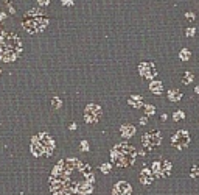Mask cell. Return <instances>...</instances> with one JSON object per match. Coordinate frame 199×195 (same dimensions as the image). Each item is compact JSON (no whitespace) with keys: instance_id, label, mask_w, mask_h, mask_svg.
Wrapping results in <instances>:
<instances>
[{"instance_id":"30bf717a","label":"cell","mask_w":199,"mask_h":195,"mask_svg":"<svg viewBox=\"0 0 199 195\" xmlns=\"http://www.w3.org/2000/svg\"><path fill=\"white\" fill-rule=\"evenodd\" d=\"M152 181H154V175H152L151 169H149V167H145V169L140 172V183L148 186V184H151Z\"/></svg>"},{"instance_id":"7c38bea8","label":"cell","mask_w":199,"mask_h":195,"mask_svg":"<svg viewBox=\"0 0 199 195\" xmlns=\"http://www.w3.org/2000/svg\"><path fill=\"white\" fill-rule=\"evenodd\" d=\"M149 90H151L152 94L159 95V94H162V90H164V84H162L160 81L154 80V81H151V83H149Z\"/></svg>"},{"instance_id":"cb8c5ba5","label":"cell","mask_w":199,"mask_h":195,"mask_svg":"<svg viewBox=\"0 0 199 195\" xmlns=\"http://www.w3.org/2000/svg\"><path fill=\"white\" fill-rule=\"evenodd\" d=\"M185 17H187V20L193 22V20H194V13H187V14H185Z\"/></svg>"},{"instance_id":"44dd1931","label":"cell","mask_w":199,"mask_h":195,"mask_svg":"<svg viewBox=\"0 0 199 195\" xmlns=\"http://www.w3.org/2000/svg\"><path fill=\"white\" fill-rule=\"evenodd\" d=\"M51 103H53V108H59V106H61V100H59L58 97H53Z\"/></svg>"},{"instance_id":"5bb4252c","label":"cell","mask_w":199,"mask_h":195,"mask_svg":"<svg viewBox=\"0 0 199 195\" xmlns=\"http://www.w3.org/2000/svg\"><path fill=\"white\" fill-rule=\"evenodd\" d=\"M180 98H182L180 90H177V89H170L168 90V100L170 102H179Z\"/></svg>"},{"instance_id":"4316f807","label":"cell","mask_w":199,"mask_h":195,"mask_svg":"<svg viewBox=\"0 0 199 195\" xmlns=\"http://www.w3.org/2000/svg\"><path fill=\"white\" fill-rule=\"evenodd\" d=\"M140 125H146V117H142V119H140Z\"/></svg>"},{"instance_id":"8fae6325","label":"cell","mask_w":199,"mask_h":195,"mask_svg":"<svg viewBox=\"0 0 199 195\" xmlns=\"http://www.w3.org/2000/svg\"><path fill=\"white\" fill-rule=\"evenodd\" d=\"M120 133H121V136H123L125 139H129V137H132V136L135 134V126L134 125H123L120 128Z\"/></svg>"},{"instance_id":"484cf974","label":"cell","mask_w":199,"mask_h":195,"mask_svg":"<svg viewBox=\"0 0 199 195\" xmlns=\"http://www.w3.org/2000/svg\"><path fill=\"white\" fill-rule=\"evenodd\" d=\"M38 2H39V5L45 6V5H48V3H50V0H38Z\"/></svg>"},{"instance_id":"9c48e42d","label":"cell","mask_w":199,"mask_h":195,"mask_svg":"<svg viewBox=\"0 0 199 195\" xmlns=\"http://www.w3.org/2000/svg\"><path fill=\"white\" fill-rule=\"evenodd\" d=\"M131 192H132V189H131L129 183H126V181L117 183L114 186V189H112V195H131Z\"/></svg>"},{"instance_id":"d6986e66","label":"cell","mask_w":199,"mask_h":195,"mask_svg":"<svg viewBox=\"0 0 199 195\" xmlns=\"http://www.w3.org/2000/svg\"><path fill=\"white\" fill-rule=\"evenodd\" d=\"M111 164H103L101 167H100V170H101L103 172V173H109V172H111Z\"/></svg>"},{"instance_id":"7a4b0ae2","label":"cell","mask_w":199,"mask_h":195,"mask_svg":"<svg viewBox=\"0 0 199 195\" xmlns=\"http://www.w3.org/2000/svg\"><path fill=\"white\" fill-rule=\"evenodd\" d=\"M111 159L117 167H131L137 159V150L126 142L117 144L111 150Z\"/></svg>"},{"instance_id":"ac0fdd59","label":"cell","mask_w":199,"mask_h":195,"mask_svg":"<svg viewBox=\"0 0 199 195\" xmlns=\"http://www.w3.org/2000/svg\"><path fill=\"white\" fill-rule=\"evenodd\" d=\"M145 111H146V114L151 116V114H154V112H156V108L152 105H146V106H145Z\"/></svg>"},{"instance_id":"7402d4cb","label":"cell","mask_w":199,"mask_h":195,"mask_svg":"<svg viewBox=\"0 0 199 195\" xmlns=\"http://www.w3.org/2000/svg\"><path fill=\"white\" fill-rule=\"evenodd\" d=\"M194 33H196V31H194V28H187V30H185V34H187L188 38H193Z\"/></svg>"},{"instance_id":"9a60e30c","label":"cell","mask_w":199,"mask_h":195,"mask_svg":"<svg viewBox=\"0 0 199 195\" xmlns=\"http://www.w3.org/2000/svg\"><path fill=\"white\" fill-rule=\"evenodd\" d=\"M193 81V74L191 72H185V74L182 75V83L184 84H190Z\"/></svg>"},{"instance_id":"4fadbf2b","label":"cell","mask_w":199,"mask_h":195,"mask_svg":"<svg viewBox=\"0 0 199 195\" xmlns=\"http://www.w3.org/2000/svg\"><path fill=\"white\" fill-rule=\"evenodd\" d=\"M128 103L132 108H140V106H143V103H142V97L140 95H131L129 97V100H128Z\"/></svg>"},{"instance_id":"ba28073f","label":"cell","mask_w":199,"mask_h":195,"mask_svg":"<svg viewBox=\"0 0 199 195\" xmlns=\"http://www.w3.org/2000/svg\"><path fill=\"white\" fill-rule=\"evenodd\" d=\"M138 74L142 75L145 80H152L157 75V69L154 67L152 62H140L138 64Z\"/></svg>"},{"instance_id":"6da1fadb","label":"cell","mask_w":199,"mask_h":195,"mask_svg":"<svg viewBox=\"0 0 199 195\" xmlns=\"http://www.w3.org/2000/svg\"><path fill=\"white\" fill-rule=\"evenodd\" d=\"M22 52V41L14 33L0 34V60L2 61H14Z\"/></svg>"},{"instance_id":"ffe728a7","label":"cell","mask_w":199,"mask_h":195,"mask_svg":"<svg viewBox=\"0 0 199 195\" xmlns=\"http://www.w3.org/2000/svg\"><path fill=\"white\" fill-rule=\"evenodd\" d=\"M198 175H199V166H193V172L190 173V176H191V178H196Z\"/></svg>"},{"instance_id":"52a82bcc","label":"cell","mask_w":199,"mask_h":195,"mask_svg":"<svg viewBox=\"0 0 199 195\" xmlns=\"http://www.w3.org/2000/svg\"><path fill=\"white\" fill-rule=\"evenodd\" d=\"M103 116V111L101 108L98 105H95V103H90V105L86 106L84 109V120L87 122V123H95V122H98L101 119Z\"/></svg>"},{"instance_id":"f546056e","label":"cell","mask_w":199,"mask_h":195,"mask_svg":"<svg viewBox=\"0 0 199 195\" xmlns=\"http://www.w3.org/2000/svg\"><path fill=\"white\" fill-rule=\"evenodd\" d=\"M0 74H2V70H0Z\"/></svg>"},{"instance_id":"f1b7e54d","label":"cell","mask_w":199,"mask_h":195,"mask_svg":"<svg viewBox=\"0 0 199 195\" xmlns=\"http://www.w3.org/2000/svg\"><path fill=\"white\" fill-rule=\"evenodd\" d=\"M194 92H196V94H199V86H196V88H194Z\"/></svg>"},{"instance_id":"8992f818","label":"cell","mask_w":199,"mask_h":195,"mask_svg":"<svg viewBox=\"0 0 199 195\" xmlns=\"http://www.w3.org/2000/svg\"><path fill=\"white\" fill-rule=\"evenodd\" d=\"M142 142L145 145V148H148V150H156V148L162 144V134L159 133V131L146 133V134H143Z\"/></svg>"},{"instance_id":"5b68a950","label":"cell","mask_w":199,"mask_h":195,"mask_svg":"<svg viewBox=\"0 0 199 195\" xmlns=\"http://www.w3.org/2000/svg\"><path fill=\"white\" fill-rule=\"evenodd\" d=\"M171 144L173 147L179 148V150H185L190 145V134L187 130H179L177 133H174L171 136Z\"/></svg>"},{"instance_id":"3957f363","label":"cell","mask_w":199,"mask_h":195,"mask_svg":"<svg viewBox=\"0 0 199 195\" xmlns=\"http://www.w3.org/2000/svg\"><path fill=\"white\" fill-rule=\"evenodd\" d=\"M30 150H31V155L34 156H50L55 150V140L48 134L40 133L31 139Z\"/></svg>"},{"instance_id":"83f0119b","label":"cell","mask_w":199,"mask_h":195,"mask_svg":"<svg viewBox=\"0 0 199 195\" xmlns=\"http://www.w3.org/2000/svg\"><path fill=\"white\" fill-rule=\"evenodd\" d=\"M70 130H76V123H72L70 125Z\"/></svg>"},{"instance_id":"277c9868","label":"cell","mask_w":199,"mask_h":195,"mask_svg":"<svg viewBox=\"0 0 199 195\" xmlns=\"http://www.w3.org/2000/svg\"><path fill=\"white\" fill-rule=\"evenodd\" d=\"M22 25H24V28L28 33H39V31H42L48 25V19L39 10H31L24 16Z\"/></svg>"},{"instance_id":"603a6c76","label":"cell","mask_w":199,"mask_h":195,"mask_svg":"<svg viewBox=\"0 0 199 195\" xmlns=\"http://www.w3.org/2000/svg\"><path fill=\"white\" fill-rule=\"evenodd\" d=\"M81 150H83V152H87V150H89V144H87V140H83V142H81Z\"/></svg>"},{"instance_id":"2e32d148","label":"cell","mask_w":199,"mask_h":195,"mask_svg":"<svg viewBox=\"0 0 199 195\" xmlns=\"http://www.w3.org/2000/svg\"><path fill=\"white\" fill-rule=\"evenodd\" d=\"M179 56H180V60H182V61H188L190 56H191V53H190V50H187V48H182L180 53H179Z\"/></svg>"},{"instance_id":"d4e9b609","label":"cell","mask_w":199,"mask_h":195,"mask_svg":"<svg viewBox=\"0 0 199 195\" xmlns=\"http://www.w3.org/2000/svg\"><path fill=\"white\" fill-rule=\"evenodd\" d=\"M62 3L65 6H70V5H73V0H62Z\"/></svg>"},{"instance_id":"e0dca14e","label":"cell","mask_w":199,"mask_h":195,"mask_svg":"<svg viewBox=\"0 0 199 195\" xmlns=\"http://www.w3.org/2000/svg\"><path fill=\"white\" fill-rule=\"evenodd\" d=\"M184 116H185V114H184V111H176L174 114H173V119H174L176 122H177V120H182V119H184Z\"/></svg>"}]
</instances>
